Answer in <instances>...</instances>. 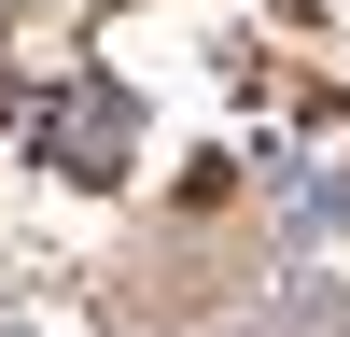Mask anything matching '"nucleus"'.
I'll return each mask as SVG.
<instances>
[{
	"label": "nucleus",
	"instance_id": "obj_1",
	"mask_svg": "<svg viewBox=\"0 0 350 337\" xmlns=\"http://www.w3.org/2000/svg\"><path fill=\"white\" fill-rule=\"evenodd\" d=\"M112 140H126V99H112V84H84V99L56 112V168H98Z\"/></svg>",
	"mask_w": 350,
	"mask_h": 337
}]
</instances>
